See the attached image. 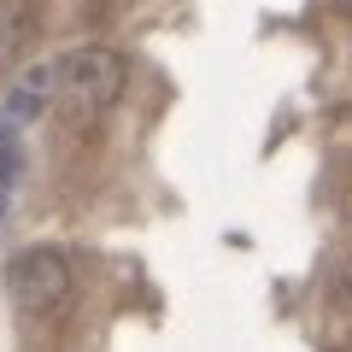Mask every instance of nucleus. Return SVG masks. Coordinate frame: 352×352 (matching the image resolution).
I'll return each mask as SVG.
<instances>
[{
  "label": "nucleus",
  "instance_id": "obj_1",
  "mask_svg": "<svg viewBox=\"0 0 352 352\" xmlns=\"http://www.w3.org/2000/svg\"><path fill=\"white\" fill-rule=\"evenodd\" d=\"M124 88H129V71L112 47H76L59 59V106L71 124H88V118L112 112L124 100Z\"/></svg>",
  "mask_w": 352,
  "mask_h": 352
},
{
  "label": "nucleus",
  "instance_id": "obj_2",
  "mask_svg": "<svg viewBox=\"0 0 352 352\" xmlns=\"http://www.w3.org/2000/svg\"><path fill=\"white\" fill-rule=\"evenodd\" d=\"M6 294H12V305L24 317L65 311V300H71V264H65V252H53V247L18 252V258L6 264Z\"/></svg>",
  "mask_w": 352,
  "mask_h": 352
},
{
  "label": "nucleus",
  "instance_id": "obj_3",
  "mask_svg": "<svg viewBox=\"0 0 352 352\" xmlns=\"http://www.w3.org/2000/svg\"><path fill=\"white\" fill-rule=\"evenodd\" d=\"M53 100H59V65H30L24 82H18V94H12V112L36 118V112H47Z\"/></svg>",
  "mask_w": 352,
  "mask_h": 352
},
{
  "label": "nucleus",
  "instance_id": "obj_4",
  "mask_svg": "<svg viewBox=\"0 0 352 352\" xmlns=\"http://www.w3.org/2000/svg\"><path fill=\"white\" fill-rule=\"evenodd\" d=\"M340 294H346V311H352V264H346V276H340Z\"/></svg>",
  "mask_w": 352,
  "mask_h": 352
},
{
  "label": "nucleus",
  "instance_id": "obj_5",
  "mask_svg": "<svg viewBox=\"0 0 352 352\" xmlns=\"http://www.w3.org/2000/svg\"><path fill=\"white\" fill-rule=\"evenodd\" d=\"M329 6H335V12H346V18H352V0H329Z\"/></svg>",
  "mask_w": 352,
  "mask_h": 352
},
{
  "label": "nucleus",
  "instance_id": "obj_6",
  "mask_svg": "<svg viewBox=\"0 0 352 352\" xmlns=\"http://www.w3.org/2000/svg\"><path fill=\"white\" fill-rule=\"evenodd\" d=\"M6 194H12V182H6V176H0V206H6Z\"/></svg>",
  "mask_w": 352,
  "mask_h": 352
}]
</instances>
